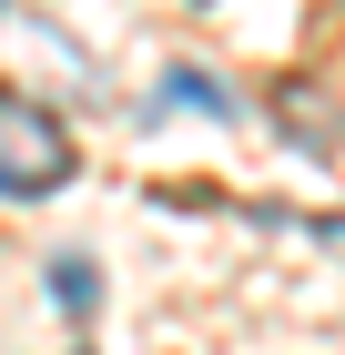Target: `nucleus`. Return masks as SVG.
I'll use <instances>...</instances> for the list:
<instances>
[{"label":"nucleus","mask_w":345,"mask_h":355,"mask_svg":"<svg viewBox=\"0 0 345 355\" xmlns=\"http://www.w3.org/2000/svg\"><path fill=\"white\" fill-rule=\"evenodd\" d=\"M71 183V132L41 102L0 92V193H61Z\"/></svg>","instance_id":"1"},{"label":"nucleus","mask_w":345,"mask_h":355,"mask_svg":"<svg viewBox=\"0 0 345 355\" xmlns=\"http://www.w3.org/2000/svg\"><path fill=\"white\" fill-rule=\"evenodd\" d=\"M51 295H61V304H71V315H81V304L102 295V284H92V264H81V254H61V264H51Z\"/></svg>","instance_id":"2"}]
</instances>
